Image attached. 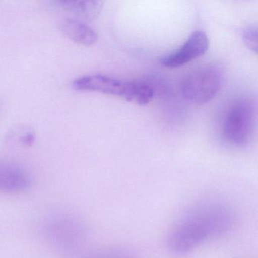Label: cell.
Returning a JSON list of instances; mask_svg holds the SVG:
<instances>
[{
    "mask_svg": "<svg viewBox=\"0 0 258 258\" xmlns=\"http://www.w3.org/2000/svg\"><path fill=\"white\" fill-rule=\"evenodd\" d=\"M234 222L232 211L220 203L198 207L173 228L167 246L176 253H185L212 237L229 230Z\"/></svg>",
    "mask_w": 258,
    "mask_h": 258,
    "instance_id": "cell-1",
    "label": "cell"
},
{
    "mask_svg": "<svg viewBox=\"0 0 258 258\" xmlns=\"http://www.w3.org/2000/svg\"><path fill=\"white\" fill-rule=\"evenodd\" d=\"M75 90L97 92L123 98L140 105L149 104L155 91L148 83L126 81L104 75H90L81 77L73 83Z\"/></svg>",
    "mask_w": 258,
    "mask_h": 258,
    "instance_id": "cell-2",
    "label": "cell"
},
{
    "mask_svg": "<svg viewBox=\"0 0 258 258\" xmlns=\"http://www.w3.org/2000/svg\"><path fill=\"white\" fill-rule=\"evenodd\" d=\"M256 123V106L250 99L235 101L225 114L223 135L230 144L245 146L253 139Z\"/></svg>",
    "mask_w": 258,
    "mask_h": 258,
    "instance_id": "cell-3",
    "label": "cell"
},
{
    "mask_svg": "<svg viewBox=\"0 0 258 258\" xmlns=\"http://www.w3.org/2000/svg\"><path fill=\"white\" fill-rule=\"evenodd\" d=\"M222 86L221 73L217 68L205 66L191 71L182 78L181 92L188 102L205 104L212 100Z\"/></svg>",
    "mask_w": 258,
    "mask_h": 258,
    "instance_id": "cell-4",
    "label": "cell"
},
{
    "mask_svg": "<svg viewBox=\"0 0 258 258\" xmlns=\"http://www.w3.org/2000/svg\"><path fill=\"white\" fill-rule=\"evenodd\" d=\"M208 49V39L203 31L193 33L183 46L161 59L165 67L176 69L205 55Z\"/></svg>",
    "mask_w": 258,
    "mask_h": 258,
    "instance_id": "cell-5",
    "label": "cell"
},
{
    "mask_svg": "<svg viewBox=\"0 0 258 258\" xmlns=\"http://www.w3.org/2000/svg\"><path fill=\"white\" fill-rule=\"evenodd\" d=\"M31 185V176L24 167L13 163H0V191L22 192Z\"/></svg>",
    "mask_w": 258,
    "mask_h": 258,
    "instance_id": "cell-6",
    "label": "cell"
},
{
    "mask_svg": "<svg viewBox=\"0 0 258 258\" xmlns=\"http://www.w3.org/2000/svg\"><path fill=\"white\" fill-rule=\"evenodd\" d=\"M60 31L72 41L83 46H93L97 42L96 31L87 24L76 19H66L59 23Z\"/></svg>",
    "mask_w": 258,
    "mask_h": 258,
    "instance_id": "cell-7",
    "label": "cell"
},
{
    "mask_svg": "<svg viewBox=\"0 0 258 258\" xmlns=\"http://www.w3.org/2000/svg\"><path fill=\"white\" fill-rule=\"evenodd\" d=\"M57 4L77 16L89 20L96 19L100 14L103 7L102 1H58Z\"/></svg>",
    "mask_w": 258,
    "mask_h": 258,
    "instance_id": "cell-8",
    "label": "cell"
},
{
    "mask_svg": "<svg viewBox=\"0 0 258 258\" xmlns=\"http://www.w3.org/2000/svg\"><path fill=\"white\" fill-rule=\"evenodd\" d=\"M245 46L254 53H257V27L252 25L244 30L242 35Z\"/></svg>",
    "mask_w": 258,
    "mask_h": 258,
    "instance_id": "cell-9",
    "label": "cell"
}]
</instances>
